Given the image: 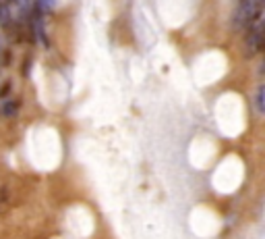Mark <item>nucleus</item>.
<instances>
[{
  "label": "nucleus",
  "mask_w": 265,
  "mask_h": 239,
  "mask_svg": "<svg viewBox=\"0 0 265 239\" xmlns=\"http://www.w3.org/2000/svg\"><path fill=\"white\" fill-rule=\"evenodd\" d=\"M257 106H259V111H263V87L257 94Z\"/></svg>",
  "instance_id": "nucleus-1"
},
{
  "label": "nucleus",
  "mask_w": 265,
  "mask_h": 239,
  "mask_svg": "<svg viewBox=\"0 0 265 239\" xmlns=\"http://www.w3.org/2000/svg\"><path fill=\"white\" fill-rule=\"evenodd\" d=\"M42 3H44L46 7H52V5H54V0H42Z\"/></svg>",
  "instance_id": "nucleus-2"
}]
</instances>
